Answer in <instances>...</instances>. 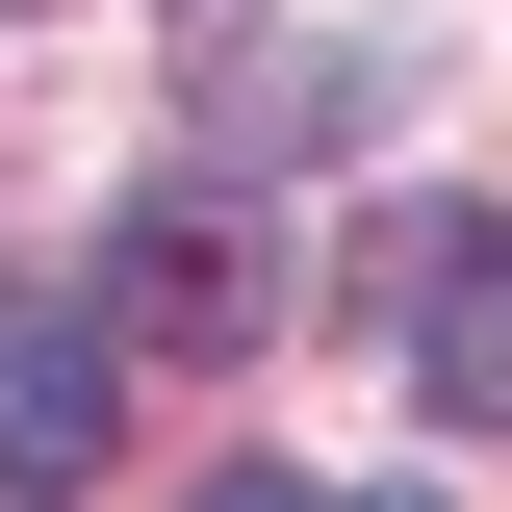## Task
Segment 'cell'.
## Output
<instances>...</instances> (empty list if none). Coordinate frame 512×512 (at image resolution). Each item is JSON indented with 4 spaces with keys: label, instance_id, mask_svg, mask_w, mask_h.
I'll return each instance as SVG.
<instances>
[{
    "label": "cell",
    "instance_id": "obj_1",
    "mask_svg": "<svg viewBox=\"0 0 512 512\" xmlns=\"http://www.w3.org/2000/svg\"><path fill=\"white\" fill-rule=\"evenodd\" d=\"M256 308H282L256 180H154V205L103 231V333H128V359H256Z\"/></svg>",
    "mask_w": 512,
    "mask_h": 512
},
{
    "label": "cell",
    "instance_id": "obj_2",
    "mask_svg": "<svg viewBox=\"0 0 512 512\" xmlns=\"http://www.w3.org/2000/svg\"><path fill=\"white\" fill-rule=\"evenodd\" d=\"M128 461V333L103 282H0V487H103Z\"/></svg>",
    "mask_w": 512,
    "mask_h": 512
},
{
    "label": "cell",
    "instance_id": "obj_3",
    "mask_svg": "<svg viewBox=\"0 0 512 512\" xmlns=\"http://www.w3.org/2000/svg\"><path fill=\"white\" fill-rule=\"evenodd\" d=\"M410 410L436 436H512V231H410Z\"/></svg>",
    "mask_w": 512,
    "mask_h": 512
}]
</instances>
